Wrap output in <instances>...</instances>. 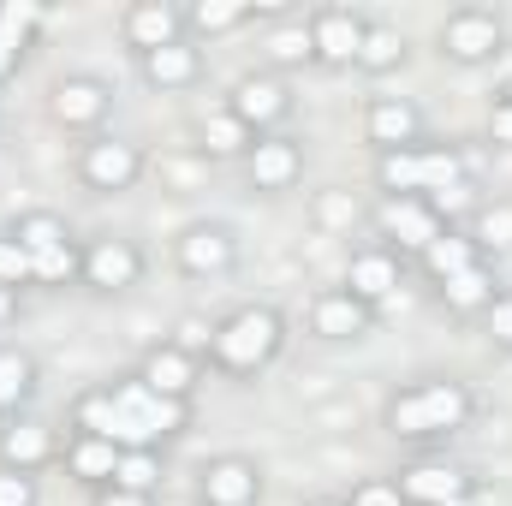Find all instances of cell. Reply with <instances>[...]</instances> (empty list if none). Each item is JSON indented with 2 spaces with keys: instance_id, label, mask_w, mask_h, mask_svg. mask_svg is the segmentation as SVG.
<instances>
[{
  "instance_id": "1",
  "label": "cell",
  "mask_w": 512,
  "mask_h": 506,
  "mask_svg": "<svg viewBox=\"0 0 512 506\" xmlns=\"http://www.w3.org/2000/svg\"><path fill=\"white\" fill-rule=\"evenodd\" d=\"M471 417H477V393H471L465 381H453V376L411 381V387H399V393L382 405L387 435L417 441V447H423V441H447V435H459Z\"/></svg>"
},
{
  "instance_id": "2",
  "label": "cell",
  "mask_w": 512,
  "mask_h": 506,
  "mask_svg": "<svg viewBox=\"0 0 512 506\" xmlns=\"http://www.w3.org/2000/svg\"><path fill=\"white\" fill-rule=\"evenodd\" d=\"M280 346H286V316H280L274 304H239L233 316L215 322V334H209V364H215L221 376L245 381V376H256V370H268V364L280 358Z\"/></svg>"
},
{
  "instance_id": "3",
  "label": "cell",
  "mask_w": 512,
  "mask_h": 506,
  "mask_svg": "<svg viewBox=\"0 0 512 506\" xmlns=\"http://www.w3.org/2000/svg\"><path fill=\"white\" fill-rule=\"evenodd\" d=\"M471 161L459 143H411L399 155H376V185L382 197H429L441 203V191H465Z\"/></svg>"
},
{
  "instance_id": "4",
  "label": "cell",
  "mask_w": 512,
  "mask_h": 506,
  "mask_svg": "<svg viewBox=\"0 0 512 506\" xmlns=\"http://www.w3.org/2000/svg\"><path fill=\"white\" fill-rule=\"evenodd\" d=\"M108 393L120 399V411H126L137 447H167L173 435L191 429V399H161V393H149V387L137 381V370H131V376H114Z\"/></svg>"
},
{
  "instance_id": "5",
  "label": "cell",
  "mask_w": 512,
  "mask_h": 506,
  "mask_svg": "<svg viewBox=\"0 0 512 506\" xmlns=\"http://www.w3.org/2000/svg\"><path fill=\"white\" fill-rule=\"evenodd\" d=\"M447 227H453L447 209L429 203V197H382V203H376V233H382V245L399 256V262H405V256H423Z\"/></svg>"
},
{
  "instance_id": "6",
  "label": "cell",
  "mask_w": 512,
  "mask_h": 506,
  "mask_svg": "<svg viewBox=\"0 0 512 506\" xmlns=\"http://www.w3.org/2000/svg\"><path fill=\"white\" fill-rule=\"evenodd\" d=\"M143 173H149V155L131 137H90L78 149V185L96 197H126V191H137Z\"/></svg>"
},
{
  "instance_id": "7",
  "label": "cell",
  "mask_w": 512,
  "mask_h": 506,
  "mask_svg": "<svg viewBox=\"0 0 512 506\" xmlns=\"http://www.w3.org/2000/svg\"><path fill=\"white\" fill-rule=\"evenodd\" d=\"M233 120L245 131H256V137H274L280 131V120L292 114V90H286V78L280 72H245V78H233V90H227V102H221Z\"/></svg>"
},
{
  "instance_id": "8",
  "label": "cell",
  "mask_w": 512,
  "mask_h": 506,
  "mask_svg": "<svg viewBox=\"0 0 512 506\" xmlns=\"http://www.w3.org/2000/svg\"><path fill=\"white\" fill-rule=\"evenodd\" d=\"M507 48V24L489 6H453L441 18V54L453 66H489Z\"/></svg>"
},
{
  "instance_id": "9",
  "label": "cell",
  "mask_w": 512,
  "mask_h": 506,
  "mask_svg": "<svg viewBox=\"0 0 512 506\" xmlns=\"http://www.w3.org/2000/svg\"><path fill=\"white\" fill-rule=\"evenodd\" d=\"M364 12H352V6H316L310 18H304V36H310V60L316 66H328V72H340V66H358V48H364Z\"/></svg>"
},
{
  "instance_id": "10",
  "label": "cell",
  "mask_w": 512,
  "mask_h": 506,
  "mask_svg": "<svg viewBox=\"0 0 512 506\" xmlns=\"http://www.w3.org/2000/svg\"><path fill=\"white\" fill-rule=\"evenodd\" d=\"M143 268H149V262H143V245H137V239H120V233H108V239H90V245H84L78 286L114 298V292H131V286L143 280Z\"/></svg>"
},
{
  "instance_id": "11",
  "label": "cell",
  "mask_w": 512,
  "mask_h": 506,
  "mask_svg": "<svg viewBox=\"0 0 512 506\" xmlns=\"http://www.w3.org/2000/svg\"><path fill=\"white\" fill-rule=\"evenodd\" d=\"M173 262H179V274H191V280L233 274V268H239V239H233V227H221V221H191V227L173 239Z\"/></svg>"
},
{
  "instance_id": "12",
  "label": "cell",
  "mask_w": 512,
  "mask_h": 506,
  "mask_svg": "<svg viewBox=\"0 0 512 506\" xmlns=\"http://www.w3.org/2000/svg\"><path fill=\"white\" fill-rule=\"evenodd\" d=\"M108 114H114V84H102V78H90V72L60 78V84L48 90V120L60 131H96Z\"/></svg>"
},
{
  "instance_id": "13",
  "label": "cell",
  "mask_w": 512,
  "mask_h": 506,
  "mask_svg": "<svg viewBox=\"0 0 512 506\" xmlns=\"http://www.w3.org/2000/svg\"><path fill=\"white\" fill-rule=\"evenodd\" d=\"M393 489H399L405 506H447V501L477 495V477L459 471V465H447V459H417V465H405L393 477Z\"/></svg>"
},
{
  "instance_id": "14",
  "label": "cell",
  "mask_w": 512,
  "mask_h": 506,
  "mask_svg": "<svg viewBox=\"0 0 512 506\" xmlns=\"http://www.w3.org/2000/svg\"><path fill=\"white\" fill-rule=\"evenodd\" d=\"M364 143L376 155H399V149L423 143V108L411 96H370L364 102Z\"/></svg>"
},
{
  "instance_id": "15",
  "label": "cell",
  "mask_w": 512,
  "mask_h": 506,
  "mask_svg": "<svg viewBox=\"0 0 512 506\" xmlns=\"http://www.w3.org/2000/svg\"><path fill=\"white\" fill-rule=\"evenodd\" d=\"M245 179H251V191H262V197L292 191V185L304 179V143H298V137H286V131L256 137L251 155H245Z\"/></svg>"
},
{
  "instance_id": "16",
  "label": "cell",
  "mask_w": 512,
  "mask_h": 506,
  "mask_svg": "<svg viewBox=\"0 0 512 506\" xmlns=\"http://www.w3.org/2000/svg\"><path fill=\"white\" fill-rule=\"evenodd\" d=\"M120 42L137 60L167 48V42H185V6H173V0H131L120 12Z\"/></svg>"
},
{
  "instance_id": "17",
  "label": "cell",
  "mask_w": 512,
  "mask_h": 506,
  "mask_svg": "<svg viewBox=\"0 0 512 506\" xmlns=\"http://www.w3.org/2000/svg\"><path fill=\"white\" fill-rule=\"evenodd\" d=\"M376 328V310L364 298H352L346 286H328L310 298V334L328 340V346H346V340H364Z\"/></svg>"
},
{
  "instance_id": "18",
  "label": "cell",
  "mask_w": 512,
  "mask_h": 506,
  "mask_svg": "<svg viewBox=\"0 0 512 506\" xmlns=\"http://www.w3.org/2000/svg\"><path fill=\"white\" fill-rule=\"evenodd\" d=\"M197 489H203V506H256L262 501V471L245 453H221L197 471Z\"/></svg>"
},
{
  "instance_id": "19",
  "label": "cell",
  "mask_w": 512,
  "mask_h": 506,
  "mask_svg": "<svg viewBox=\"0 0 512 506\" xmlns=\"http://www.w3.org/2000/svg\"><path fill=\"white\" fill-rule=\"evenodd\" d=\"M137 381H143L149 393H161V399H191L197 381H203V358L179 352L173 340H155V346L137 358Z\"/></svg>"
},
{
  "instance_id": "20",
  "label": "cell",
  "mask_w": 512,
  "mask_h": 506,
  "mask_svg": "<svg viewBox=\"0 0 512 506\" xmlns=\"http://www.w3.org/2000/svg\"><path fill=\"white\" fill-rule=\"evenodd\" d=\"M54 459H60L54 423H42V417H12V423L0 429V465H6V471L36 477V471H48Z\"/></svg>"
},
{
  "instance_id": "21",
  "label": "cell",
  "mask_w": 512,
  "mask_h": 506,
  "mask_svg": "<svg viewBox=\"0 0 512 506\" xmlns=\"http://www.w3.org/2000/svg\"><path fill=\"white\" fill-rule=\"evenodd\" d=\"M137 72H143V84H149V90H161V96L197 90V84H203V48H197L191 36H185V42H167V48L143 54V60H137Z\"/></svg>"
},
{
  "instance_id": "22",
  "label": "cell",
  "mask_w": 512,
  "mask_h": 506,
  "mask_svg": "<svg viewBox=\"0 0 512 506\" xmlns=\"http://www.w3.org/2000/svg\"><path fill=\"white\" fill-rule=\"evenodd\" d=\"M399 280H405V262L387 251V245L352 251V262H346V292H352V298H364L370 310H382L387 298L399 292Z\"/></svg>"
},
{
  "instance_id": "23",
  "label": "cell",
  "mask_w": 512,
  "mask_h": 506,
  "mask_svg": "<svg viewBox=\"0 0 512 506\" xmlns=\"http://www.w3.org/2000/svg\"><path fill=\"white\" fill-rule=\"evenodd\" d=\"M60 465H66V477H72V483H84V489L96 495V489H108V483H114L120 447H114V441H96V435H72V441L60 447Z\"/></svg>"
},
{
  "instance_id": "24",
  "label": "cell",
  "mask_w": 512,
  "mask_h": 506,
  "mask_svg": "<svg viewBox=\"0 0 512 506\" xmlns=\"http://www.w3.org/2000/svg\"><path fill=\"white\" fill-rule=\"evenodd\" d=\"M42 6L36 0H0V84L24 66V48L36 42V30H42Z\"/></svg>"
},
{
  "instance_id": "25",
  "label": "cell",
  "mask_w": 512,
  "mask_h": 506,
  "mask_svg": "<svg viewBox=\"0 0 512 506\" xmlns=\"http://www.w3.org/2000/svg\"><path fill=\"white\" fill-rule=\"evenodd\" d=\"M6 233H12V239L24 245V256H30V268H36V262H48V256H60V251H72V245H78V239H72V227H66V221H60L54 209H24V215H18V221L6 227Z\"/></svg>"
},
{
  "instance_id": "26",
  "label": "cell",
  "mask_w": 512,
  "mask_h": 506,
  "mask_svg": "<svg viewBox=\"0 0 512 506\" xmlns=\"http://www.w3.org/2000/svg\"><path fill=\"white\" fill-rule=\"evenodd\" d=\"M495 292H501L495 262H477V268H465V274H453V280L435 286V298H441L453 316H483V310L495 304Z\"/></svg>"
},
{
  "instance_id": "27",
  "label": "cell",
  "mask_w": 512,
  "mask_h": 506,
  "mask_svg": "<svg viewBox=\"0 0 512 506\" xmlns=\"http://www.w3.org/2000/svg\"><path fill=\"white\" fill-rule=\"evenodd\" d=\"M256 143V131H245L227 108H209L203 120H197V155L203 161H245Z\"/></svg>"
},
{
  "instance_id": "28",
  "label": "cell",
  "mask_w": 512,
  "mask_h": 506,
  "mask_svg": "<svg viewBox=\"0 0 512 506\" xmlns=\"http://www.w3.org/2000/svg\"><path fill=\"white\" fill-rule=\"evenodd\" d=\"M256 18V0H191L185 6V36L197 42V36H227V30H239V24H251Z\"/></svg>"
},
{
  "instance_id": "29",
  "label": "cell",
  "mask_w": 512,
  "mask_h": 506,
  "mask_svg": "<svg viewBox=\"0 0 512 506\" xmlns=\"http://www.w3.org/2000/svg\"><path fill=\"white\" fill-rule=\"evenodd\" d=\"M30 393H36V358L24 346H0V417L6 423L24 417Z\"/></svg>"
},
{
  "instance_id": "30",
  "label": "cell",
  "mask_w": 512,
  "mask_h": 506,
  "mask_svg": "<svg viewBox=\"0 0 512 506\" xmlns=\"http://www.w3.org/2000/svg\"><path fill=\"white\" fill-rule=\"evenodd\" d=\"M417 262H423V274H429V280L441 286V280H453V274L477 268V262H483V251H477V245H471V239H465L459 227H447V233H441V239H435L429 251L417 256Z\"/></svg>"
},
{
  "instance_id": "31",
  "label": "cell",
  "mask_w": 512,
  "mask_h": 506,
  "mask_svg": "<svg viewBox=\"0 0 512 506\" xmlns=\"http://www.w3.org/2000/svg\"><path fill=\"white\" fill-rule=\"evenodd\" d=\"M465 239L483 251V262H495V256L512 251V203H477V215H471V227H465Z\"/></svg>"
},
{
  "instance_id": "32",
  "label": "cell",
  "mask_w": 512,
  "mask_h": 506,
  "mask_svg": "<svg viewBox=\"0 0 512 506\" xmlns=\"http://www.w3.org/2000/svg\"><path fill=\"white\" fill-rule=\"evenodd\" d=\"M405 66V36L382 24V18H370L364 24V48H358V72H370V78H387V72H399Z\"/></svg>"
},
{
  "instance_id": "33",
  "label": "cell",
  "mask_w": 512,
  "mask_h": 506,
  "mask_svg": "<svg viewBox=\"0 0 512 506\" xmlns=\"http://www.w3.org/2000/svg\"><path fill=\"white\" fill-rule=\"evenodd\" d=\"M108 489H131V495H155L161 489V447H126L114 465Z\"/></svg>"
},
{
  "instance_id": "34",
  "label": "cell",
  "mask_w": 512,
  "mask_h": 506,
  "mask_svg": "<svg viewBox=\"0 0 512 506\" xmlns=\"http://www.w3.org/2000/svg\"><path fill=\"white\" fill-rule=\"evenodd\" d=\"M358 221V197L352 191H316V227H328V233H340V227H352Z\"/></svg>"
},
{
  "instance_id": "35",
  "label": "cell",
  "mask_w": 512,
  "mask_h": 506,
  "mask_svg": "<svg viewBox=\"0 0 512 506\" xmlns=\"http://www.w3.org/2000/svg\"><path fill=\"white\" fill-rule=\"evenodd\" d=\"M0 286H12V292L36 286V268H30V256H24V245L12 233H0Z\"/></svg>"
},
{
  "instance_id": "36",
  "label": "cell",
  "mask_w": 512,
  "mask_h": 506,
  "mask_svg": "<svg viewBox=\"0 0 512 506\" xmlns=\"http://www.w3.org/2000/svg\"><path fill=\"white\" fill-rule=\"evenodd\" d=\"M268 60H274V66H304V60H310V36H304V18H298L292 30H274V36H268Z\"/></svg>"
},
{
  "instance_id": "37",
  "label": "cell",
  "mask_w": 512,
  "mask_h": 506,
  "mask_svg": "<svg viewBox=\"0 0 512 506\" xmlns=\"http://www.w3.org/2000/svg\"><path fill=\"white\" fill-rule=\"evenodd\" d=\"M477 322H483V334H489L501 352H512V292H495V304H489Z\"/></svg>"
},
{
  "instance_id": "38",
  "label": "cell",
  "mask_w": 512,
  "mask_h": 506,
  "mask_svg": "<svg viewBox=\"0 0 512 506\" xmlns=\"http://www.w3.org/2000/svg\"><path fill=\"white\" fill-rule=\"evenodd\" d=\"M346 506H405L399 501V489H393V477H364L352 495H346Z\"/></svg>"
},
{
  "instance_id": "39",
  "label": "cell",
  "mask_w": 512,
  "mask_h": 506,
  "mask_svg": "<svg viewBox=\"0 0 512 506\" xmlns=\"http://www.w3.org/2000/svg\"><path fill=\"white\" fill-rule=\"evenodd\" d=\"M36 477H24V471H6L0 465V506H36Z\"/></svg>"
},
{
  "instance_id": "40",
  "label": "cell",
  "mask_w": 512,
  "mask_h": 506,
  "mask_svg": "<svg viewBox=\"0 0 512 506\" xmlns=\"http://www.w3.org/2000/svg\"><path fill=\"white\" fill-rule=\"evenodd\" d=\"M489 143H495V149H512V102L507 96L489 102Z\"/></svg>"
},
{
  "instance_id": "41",
  "label": "cell",
  "mask_w": 512,
  "mask_h": 506,
  "mask_svg": "<svg viewBox=\"0 0 512 506\" xmlns=\"http://www.w3.org/2000/svg\"><path fill=\"white\" fill-rule=\"evenodd\" d=\"M96 506H155V495H131V489H96Z\"/></svg>"
},
{
  "instance_id": "42",
  "label": "cell",
  "mask_w": 512,
  "mask_h": 506,
  "mask_svg": "<svg viewBox=\"0 0 512 506\" xmlns=\"http://www.w3.org/2000/svg\"><path fill=\"white\" fill-rule=\"evenodd\" d=\"M12 316H18V292H12V286H0V328H6Z\"/></svg>"
},
{
  "instance_id": "43",
  "label": "cell",
  "mask_w": 512,
  "mask_h": 506,
  "mask_svg": "<svg viewBox=\"0 0 512 506\" xmlns=\"http://www.w3.org/2000/svg\"><path fill=\"white\" fill-rule=\"evenodd\" d=\"M304 506H346V495H322V501H304Z\"/></svg>"
},
{
  "instance_id": "44",
  "label": "cell",
  "mask_w": 512,
  "mask_h": 506,
  "mask_svg": "<svg viewBox=\"0 0 512 506\" xmlns=\"http://www.w3.org/2000/svg\"><path fill=\"white\" fill-rule=\"evenodd\" d=\"M447 506H483V501H477V495H465V501H447Z\"/></svg>"
},
{
  "instance_id": "45",
  "label": "cell",
  "mask_w": 512,
  "mask_h": 506,
  "mask_svg": "<svg viewBox=\"0 0 512 506\" xmlns=\"http://www.w3.org/2000/svg\"><path fill=\"white\" fill-rule=\"evenodd\" d=\"M197 506H203V501H197Z\"/></svg>"
}]
</instances>
